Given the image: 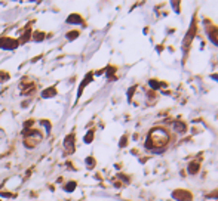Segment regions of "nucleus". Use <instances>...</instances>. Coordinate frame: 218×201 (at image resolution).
Listing matches in <instances>:
<instances>
[{"mask_svg":"<svg viewBox=\"0 0 218 201\" xmlns=\"http://www.w3.org/2000/svg\"><path fill=\"white\" fill-rule=\"evenodd\" d=\"M171 144V135L166 129L156 127L148 133L145 147L151 151H163L168 145Z\"/></svg>","mask_w":218,"mask_h":201,"instance_id":"nucleus-1","label":"nucleus"},{"mask_svg":"<svg viewBox=\"0 0 218 201\" xmlns=\"http://www.w3.org/2000/svg\"><path fill=\"white\" fill-rule=\"evenodd\" d=\"M18 40H13V39H9V37H6V39H1L0 40V47L1 49H6V50H12V49H15L16 46H18Z\"/></svg>","mask_w":218,"mask_h":201,"instance_id":"nucleus-2","label":"nucleus"},{"mask_svg":"<svg viewBox=\"0 0 218 201\" xmlns=\"http://www.w3.org/2000/svg\"><path fill=\"white\" fill-rule=\"evenodd\" d=\"M64 145H65V148L68 149V151H71L73 148H74V138L70 135V136H67L65 138V141H64ZM74 151V149H73Z\"/></svg>","mask_w":218,"mask_h":201,"instance_id":"nucleus-3","label":"nucleus"},{"mask_svg":"<svg viewBox=\"0 0 218 201\" xmlns=\"http://www.w3.org/2000/svg\"><path fill=\"white\" fill-rule=\"evenodd\" d=\"M55 95H56V90H55V87L44 89L43 92H42V96H43V98H52V96H55Z\"/></svg>","mask_w":218,"mask_h":201,"instance_id":"nucleus-4","label":"nucleus"},{"mask_svg":"<svg viewBox=\"0 0 218 201\" xmlns=\"http://www.w3.org/2000/svg\"><path fill=\"white\" fill-rule=\"evenodd\" d=\"M68 24H82V18L79 15H70L68 19H67Z\"/></svg>","mask_w":218,"mask_h":201,"instance_id":"nucleus-5","label":"nucleus"},{"mask_svg":"<svg viewBox=\"0 0 218 201\" xmlns=\"http://www.w3.org/2000/svg\"><path fill=\"white\" fill-rule=\"evenodd\" d=\"M74 188H76V183H74V182H68L67 186H65L64 189H65L67 192H71V191H74Z\"/></svg>","mask_w":218,"mask_h":201,"instance_id":"nucleus-6","label":"nucleus"},{"mask_svg":"<svg viewBox=\"0 0 218 201\" xmlns=\"http://www.w3.org/2000/svg\"><path fill=\"white\" fill-rule=\"evenodd\" d=\"M33 39H34L36 41H42L44 39V34H43V33H39V31H37V33H34Z\"/></svg>","mask_w":218,"mask_h":201,"instance_id":"nucleus-7","label":"nucleus"},{"mask_svg":"<svg viewBox=\"0 0 218 201\" xmlns=\"http://www.w3.org/2000/svg\"><path fill=\"white\" fill-rule=\"evenodd\" d=\"M77 36H79L77 31H74V33H68V34H67V39H68V40H73V39H76Z\"/></svg>","mask_w":218,"mask_h":201,"instance_id":"nucleus-8","label":"nucleus"},{"mask_svg":"<svg viewBox=\"0 0 218 201\" xmlns=\"http://www.w3.org/2000/svg\"><path fill=\"white\" fill-rule=\"evenodd\" d=\"M90 141H92V132H89L86 135V138H85V142H86V144H89Z\"/></svg>","mask_w":218,"mask_h":201,"instance_id":"nucleus-9","label":"nucleus"},{"mask_svg":"<svg viewBox=\"0 0 218 201\" xmlns=\"http://www.w3.org/2000/svg\"><path fill=\"white\" fill-rule=\"evenodd\" d=\"M7 79V74L6 73H0V81H4Z\"/></svg>","mask_w":218,"mask_h":201,"instance_id":"nucleus-10","label":"nucleus"},{"mask_svg":"<svg viewBox=\"0 0 218 201\" xmlns=\"http://www.w3.org/2000/svg\"><path fill=\"white\" fill-rule=\"evenodd\" d=\"M28 37H30V31H27V33L22 36V40H21V41H27V40H28Z\"/></svg>","mask_w":218,"mask_h":201,"instance_id":"nucleus-11","label":"nucleus"},{"mask_svg":"<svg viewBox=\"0 0 218 201\" xmlns=\"http://www.w3.org/2000/svg\"><path fill=\"white\" fill-rule=\"evenodd\" d=\"M86 161H87V166H89V167H90V166L93 164V163H92V161H93V160H92V158H87Z\"/></svg>","mask_w":218,"mask_h":201,"instance_id":"nucleus-12","label":"nucleus"}]
</instances>
